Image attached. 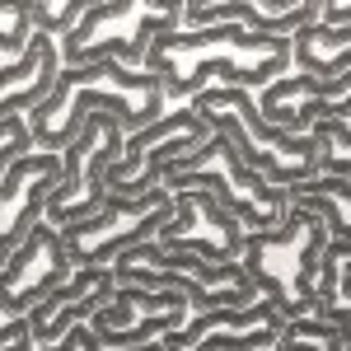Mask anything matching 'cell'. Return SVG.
<instances>
[{
  "label": "cell",
  "instance_id": "obj_1",
  "mask_svg": "<svg viewBox=\"0 0 351 351\" xmlns=\"http://www.w3.org/2000/svg\"><path fill=\"white\" fill-rule=\"evenodd\" d=\"M145 75H155L164 89V104L202 94L206 71L220 80V89H258L271 84L291 71V38H271V33H243L234 24H211V28H173L160 33L145 61Z\"/></svg>",
  "mask_w": 351,
  "mask_h": 351
},
{
  "label": "cell",
  "instance_id": "obj_2",
  "mask_svg": "<svg viewBox=\"0 0 351 351\" xmlns=\"http://www.w3.org/2000/svg\"><path fill=\"white\" fill-rule=\"evenodd\" d=\"M89 112H112L122 122V132L136 136L155 127L169 104L155 75L145 71H127L122 61H94V66H61L52 94L24 117L28 141L43 155H61L75 132L84 127Z\"/></svg>",
  "mask_w": 351,
  "mask_h": 351
},
{
  "label": "cell",
  "instance_id": "obj_3",
  "mask_svg": "<svg viewBox=\"0 0 351 351\" xmlns=\"http://www.w3.org/2000/svg\"><path fill=\"white\" fill-rule=\"evenodd\" d=\"M324 243H328L324 220L309 216V211H295V206L286 211V220L276 230L243 234L239 267L258 286V295L276 309L281 324L314 319V271H319Z\"/></svg>",
  "mask_w": 351,
  "mask_h": 351
},
{
  "label": "cell",
  "instance_id": "obj_4",
  "mask_svg": "<svg viewBox=\"0 0 351 351\" xmlns=\"http://www.w3.org/2000/svg\"><path fill=\"white\" fill-rule=\"evenodd\" d=\"M164 192H211V202H216L225 216L239 220L243 234H263V230H276L281 220H286V192L263 183L248 164L234 155V145L230 141H220V136H206L197 150H188L183 160H173L164 169L160 178Z\"/></svg>",
  "mask_w": 351,
  "mask_h": 351
},
{
  "label": "cell",
  "instance_id": "obj_5",
  "mask_svg": "<svg viewBox=\"0 0 351 351\" xmlns=\"http://www.w3.org/2000/svg\"><path fill=\"white\" fill-rule=\"evenodd\" d=\"M183 19V0H89L80 24L71 28L56 56L61 66H94V61H122L136 71L145 61V47L173 33Z\"/></svg>",
  "mask_w": 351,
  "mask_h": 351
},
{
  "label": "cell",
  "instance_id": "obj_6",
  "mask_svg": "<svg viewBox=\"0 0 351 351\" xmlns=\"http://www.w3.org/2000/svg\"><path fill=\"white\" fill-rule=\"evenodd\" d=\"M169 220H173V197L164 188H155L145 197H108L89 220L61 225L56 239L66 248L71 267H112V258L122 248L155 239Z\"/></svg>",
  "mask_w": 351,
  "mask_h": 351
},
{
  "label": "cell",
  "instance_id": "obj_7",
  "mask_svg": "<svg viewBox=\"0 0 351 351\" xmlns=\"http://www.w3.org/2000/svg\"><path fill=\"white\" fill-rule=\"evenodd\" d=\"M206 122L202 117H192L188 104L183 108H169L155 122V127H145V132H136L122 141V160L108 169V197H145V192L160 188L164 169L173 160H183L188 150H197L202 141H206Z\"/></svg>",
  "mask_w": 351,
  "mask_h": 351
},
{
  "label": "cell",
  "instance_id": "obj_8",
  "mask_svg": "<svg viewBox=\"0 0 351 351\" xmlns=\"http://www.w3.org/2000/svg\"><path fill=\"white\" fill-rule=\"evenodd\" d=\"M71 258L47 220L28 230V239L5 258L0 267V319H24L38 300H47L56 286L71 281Z\"/></svg>",
  "mask_w": 351,
  "mask_h": 351
},
{
  "label": "cell",
  "instance_id": "obj_9",
  "mask_svg": "<svg viewBox=\"0 0 351 351\" xmlns=\"http://www.w3.org/2000/svg\"><path fill=\"white\" fill-rule=\"evenodd\" d=\"M61 183V155H19L0 178V267L28 239V230L43 220L47 192Z\"/></svg>",
  "mask_w": 351,
  "mask_h": 351
},
{
  "label": "cell",
  "instance_id": "obj_10",
  "mask_svg": "<svg viewBox=\"0 0 351 351\" xmlns=\"http://www.w3.org/2000/svg\"><path fill=\"white\" fill-rule=\"evenodd\" d=\"M56 75H61V56H56V38L47 33H28L24 56L0 66V122L5 117H28L47 94H52Z\"/></svg>",
  "mask_w": 351,
  "mask_h": 351
},
{
  "label": "cell",
  "instance_id": "obj_11",
  "mask_svg": "<svg viewBox=\"0 0 351 351\" xmlns=\"http://www.w3.org/2000/svg\"><path fill=\"white\" fill-rule=\"evenodd\" d=\"M192 197V220L183 234H173V239H155L164 253H192V258H202V263H239L243 253V230L234 216H225L216 202H211V192H197L188 188Z\"/></svg>",
  "mask_w": 351,
  "mask_h": 351
},
{
  "label": "cell",
  "instance_id": "obj_12",
  "mask_svg": "<svg viewBox=\"0 0 351 351\" xmlns=\"http://www.w3.org/2000/svg\"><path fill=\"white\" fill-rule=\"evenodd\" d=\"M291 66L309 80L351 75V28H324L319 19L291 33Z\"/></svg>",
  "mask_w": 351,
  "mask_h": 351
},
{
  "label": "cell",
  "instance_id": "obj_13",
  "mask_svg": "<svg viewBox=\"0 0 351 351\" xmlns=\"http://www.w3.org/2000/svg\"><path fill=\"white\" fill-rule=\"evenodd\" d=\"M286 192V206L295 211H309V216L324 220L328 239H347V225H351V178H304V183H291Z\"/></svg>",
  "mask_w": 351,
  "mask_h": 351
},
{
  "label": "cell",
  "instance_id": "obj_14",
  "mask_svg": "<svg viewBox=\"0 0 351 351\" xmlns=\"http://www.w3.org/2000/svg\"><path fill=\"white\" fill-rule=\"evenodd\" d=\"M347 263H351V239H328L319 253V271H314V319L337 328H347L351 319Z\"/></svg>",
  "mask_w": 351,
  "mask_h": 351
},
{
  "label": "cell",
  "instance_id": "obj_15",
  "mask_svg": "<svg viewBox=\"0 0 351 351\" xmlns=\"http://www.w3.org/2000/svg\"><path fill=\"white\" fill-rule=\"evenodd\" d=\"M351 94V75L342 80H309V75H281V80L263 84V94L253 99L258 112L276 108V104H300V99H324V104H347Z\"/></svg>",
  "mask_w": 351,
  "mask_h": 351
},
{
  "label": "cell",
  "instance_id": "obj_16",
  "mask_svg": "<svg viewBox=\"0 0 351 351\" xmlns=\"http://www.w3.org/2000/svg\"><path fill=\"white\" fill-rule=\"evenodd\" d=\"M84 5L89 0H66V5H47V0H28V24L38 28V33H47V38H66L71 28L80 24V14H84Z\"/></svg>",
  "mask_w": 351,
  "mask_h": 351
},
{
  "label": "cell",
  "instance_id": "obj_17",
  "mask_svg": "<svg viewBox=\"0 0 351 351\" xmlns=\"http://www.w3.org/2000/svg\"><path fill=\"white\" fill-rule=\"evenodd\" d=\"M276 337H300V342H314L319 351H347L351 332L337 324H324V319H291V324L276 328Z\"/></svg>",
  "mask_w": 351,
  "mask_h": 351
},
{
  "label": "cell",
  "instance_id": "obj_18",
  "mask_svg": "<svg viewBox=\"0 0 351 351\" xmlns=\"http://www.w3.org/2000/svg\"><path fill=\"white\" fill-rule=\"evenodd\" d=\"M28 33H33V24H28V0H0V52L24 56Z\"/></svg>",
  "mask_w": 351,
  "mask_h": 351
},
{
  "label": "cell",
  "instance_id": "obj_19",
  "mask_svg": "<svg viewBox=\"0 0 351 351\" xmlns=\"http://www.w3.org/2000/svg\"><path fill=\"white\" fill-rule=\"evenodd\" d=\"M19 155H33L28 127H24V117H5L0 122V178H5V169L19 160Z\"/></svg>",
  "mask_w": 351,
  "mask_h": 351
},
{
  "label": "cell",
  "instance_id": "obj_20",
  "mask_svg": "<svg viewBox=\"0 0 351 351\" xmlns=\"http://www.w3.org/2000/svg\"><path fill=\"white\" fill-rule=\"evenodd\" d=\"M0 351H33L28 319H0Z\"/></svg>",
  "mask_w": 351,
  "mask_h": 351
},
{
  "label": "cell",
  "instance_id": "obj_21",
  "mask_svg": "<svg viewBox=\"0 0 351 351\" xmlns=\"http://www.w3.org/2000/svg\"><path fill=\"white\" fill-rule=\"evenodd\" d=\"M319 24L324 28H351V0H328V5H319Z\"/></svg>",
  "mask_w": 351,
  "mask_h": 351
}]
</instances>
